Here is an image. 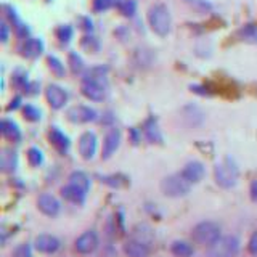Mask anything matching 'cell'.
Returning <instances> with one entry per match:
<instances>
[{
  "mask_svg": "<svg viewBox=\"0 0 257 257\" xmlns=\"http://www.w3.org/2000/svg\"><path fill=\"white\" fill-rule=\"evenodd\" d=\"M0 131H2V135L8 142H13V143L21 142V131H20V127L16 125V122H13V120L4 119L2 125H0Z\"/></svg>",
  "mask_w": 257,
  "mask_h": 257,
  "instance_id": "obj_19",
  "label": "cell"
},
{
  "mask_svg": "<svg viewBox=\"0 0 257 257\" xmlns=\"http://www.w3.org/2000/svg\"><path fill=\"white\" fill-rule=\"evenodd\" d=\"M61 196L68 201V203L72 204H77V206H82L85 203V198H87V191L80 190L79 187L72 183H68L66 187L61 188Z\"/></svg>",
  "mask_w": 257,
  "mask_h": 257,
  "instance_id": "obj_16",
  "label": "cell"
},
{
  "mask_svg": "<svg viewBox=\"0 0 257 257\" xmlns=\"http://www.w3.org/2000/svg\"><path fill=\"white\" fill-rule=\"evenodd\" d=\"M171 252L174 257H193V254H195V247H193L188 241L177 239L171 244Z\"/></svg>",
  "mask_w": 257,
  "mask_h": 257,
  "instance_id": "obj_21",
  "label": "cell"
},
{
  "mask_svg": "<svg viewBox=\"0 0 257 257\" xmlns=\"http://www.w3.org/2000/svg\"><path fill=\"white\" fill-rule=\"evenodd\" d=\"M47 63H48V68H50L56 76H63L64 74V66L61 64V61L56 58V56H47Z\"/></svg>",
  "mask_w": 257,
  "mask_h": 257,
  "instance_id": "obj_30",
  "label": "cell"
},
{
  "mask_svg": "<svg viewBox=\"0 0 257 257\" xmlns=\"http://www.w3.org/2000/svg\"><path fill=\"white\" fill-rule=\"evenodd\" d=\"M8 34H10V31H8V26L5 23H2L0 24V40H2V42H7L8 40Z\"/></svg>",
  "mask_w": 257,
  "mask_h": 257,
  "instance_id": "obj_37",
  "label": "cell"
},
{
  "mask_svg": "<svg viewBox=\"0 0 257 257\" xmlns=\"http://www.w3.org/2000/svg\"><path fill=\"white\" fill-rule=\"evenodd\" d=\"M159 188L167 198H183L190 193L191 185L183 179L182 174H171L161 180Z\"/></svg>",
  "mask_w": 257,
  "mask_h": 257,
  "instance_id": "obj_4",
  "label": "cell"
},
{
  "mask_svg": "<svg viewBox=\"0 0 257 257\" xmlns=\"http://www.w3.org/2000/svg\"><path fill=\"white\" fill-rule=\"evenodd\" d=\"M45 96H47L48 104H50L53 109H61V108H64V104L68 103V92L56 84H52L47 87Z\"/></svg>",
  "mask_w": 257,
  "mask_h": 257,
  "instance_id": "obj_11",
  "label": "cell"
},
{
  "mask_svg": "<svg viewBox=\"0 0 257 257\" xmlns=\"http://www.w3.org/2000/svg\"><path fill=\"white\" fill-rule=\"evenodd\" d=\"M16 166H18V158H16V153L12 150H4L2 155V169L4 172H13Z\"/></svg>",
  "mask_w": 257,
  "mask_h": 257,
  "instance_id": "obj_23",
  "label": "cell"
},
{
  "mask_svg": "<svg viewBox=\"0 0 257 257\" xmlns=\"http://www.w3.org/2000/svg\"><path fill=\"white\" fill-rule=\"evenodd\" d=\"M61 247V241L53 236V235H39L34 239V249L40 254H47V255H52L55 252H58V249Z\"/></svg>",
  "mask_w": 257,
  "mask_h": 257,
  "instance_id": "obj_8",
  "label": "cell"
},
{
  "mask_svg": "<svg viewBox=\"0 0 257 257\" xmlns=\"http://www.w3.org/2000/svg\"><path fill=\"white\" fill-rule=\"evenodd\" d=\"M100 244V238L96 235L95 230H87L80 235L76 243H74V249L82 255H88V254H93L96 249H98Z\"/></svg>",
  "mask_w": 257,
  "mask_h": 257,
  "instance_id": "obj_6",
  "label": "cell"
},
{
  "mask_svg": "<svg viewBox=\"0 0 257 257\" xmlns=\"http://www.w3.org/2000/svg\"><path fill=\"white\" fill-rule=\"evenodd\" d=\"M23 114L28 120H32V122H36V120L40 119V111L32 106V104H26V106L23 108Z\"/></svg>",
  "mask_w": 257,
  "mask_h": 257,
  "instance_id": "obj_32",
  "label": "cell"
},
{
  "mask_svg": "<svg viewBox=\"0 0 257 257\" xmlns=\"http://www.w3.org/2000/svg\"><path fill=\"white\" fill-rule=\"evenodd\" d=\"M120 143V134L117 128H111V131L106 134L103 140V151H101V158L103 159H109L112 155L116 153V150L119 148Z\"/></svg>",
  "mask_w": 257,
  "mask_h": 257,
  "instance_id": "obj_15",
  "label": "cell"
},
{
  "mask_svg": "<svg viewBox=\"0 0 257 257\" xmlns=\"http://www.w3.org/2000/svg\"><path fill=\"white\" fill-rule=\"evenodd\" d=\"M148 24L155 34L166 37L169 32H171V26H172L169 8L164 4L153 5L148 12Z\"/></svg>",
  "mask_w": 257,
  "mask_h": 257,
  "instance_id": "obj_3",
  "label": "cell"
},
{
  "mask_svg": "<svg viewBox=\"0 0 257 257\" xmlns=\"http://www.w3.org/2000/svg\"><path fill=\"white\" fill-rule=\"evenodd\" d=\"M12 257H32V249L28 243H21L13 249Z\"/></svg>",
  "mask_w": 257,
  "mask_h": 257,
  "instance_id": "obj_31",
  "label": "cell"
},
{
  "mask_svg": "<svg viewBox=\"0 0 257 257\" xmlns=\"http://www.w3.org/2000/svg\"><path fill=\"white\" fill-rule=\"evenodd\" d=\"M119 7V12L122 13L124 16H134L135 12H137V4L134 2V0H120V2L117 4Z\"/></svg>",
  "mask_w": 257,
  "mask_h": 257,
  "instance_id": "obj_26",
  "label": "cell"
},
{
  "mask_svg": "<svg viewBox=\"0 0 257 257\" xmlns=\"http://www.w3.org/2000/svg\"><path fill=\"white\" fill-rule=\"evenodd\" d=\"M239 36L243 37L246 42H257V28L252 24H246V26L239 31Z\"/></svg>",
  "mask_w": 257,
  "mask_h": 257,
  "instance_id": "obj_27",
  "label": "cell"
},
{
  "mask_svg": "<svg viewBox=\"0 0 257 257\" xmlns=\"http://www.w3.org/2000/svg\"><path fill=\"white\" fill-rule=\"evenodd\" d=\"M56 37H58L60 42L68 44L69 40L72 39V28L68 26V24H64V26H60L58 29H56Z\"/></svg>",
  "mask_w": 257,
  "mask_h": 257,
  "instance_id": "obj_28",
  "label": "cell"
},
{
  "mask_svg": "<svg viewBox=\"0 0 257 257\" xmlns=\"http://www.w3.org/2000/svg\"><path fill=\"white\" fill-rule=\"evenodd\" d=\"M247 251L252 255H257V230L252 233L251 238H249V241H247Z\"/></svg>",
  "mask_w": 257,
  "mask_h": 257,
  "instance_id": "obj_36",
  "label": "cell"
},
{
  "mask_svg": "<svg viewBox=\"0 0 257 257\" xmlns=\"http://www.w3.org/2000/svg\"><path fill=\"white\" fill-rule=\"evenodd\" d=\"M249 195H251V199L254 203H257V180L251 182V187H249Z\"/></svg>",
  "mask_w": 257,
  "mask_h": 257,
  "instance_id": "obj_38",
  "label": "cell"
},
{
  "mask_svg": "<svg viewBox=\"0 0 257 257\" xmlns=\"http://www.w3.org/2000/svg\"><path fill=\"white\" fill-rule=\"evenodd\" d=\"M48 140L53 145V148L60 153V155H66L69 150V139L64 135L58 127H52V131L48 132Z\"/></svg>",
  "mask_w": 257,
  "mask_h": 257,
  "instance_id": "obj_17",
  "label": "cell"
},
{
  "mask_svg": "<svg viewBox=\"0 0 257 257\" xmlns=\"http://www.w3.org/2000/svg\"><path fill=\"white\" fill-rule=\"evenodd\" d=\"M69 183L76 185L80 190H84L88 193L90 190V179H88V175L82 171H74L71 175H69Z\"/></svg>",
  "mask_w": 257,
  "mask_h": 257,
  "instance_id": "obj_22",
  "label": "cell"
},
{
  "mask_svg": "<svg viewBox=\"0 0 257 257\" xmlns=\"http://www.w3.org/2000/svg\"><path fill=\"white\" fill-rule=\"evenodd\" d=\"M20 52L26 58H37L44 52V44L40 39H24L20 47Z\"/></svg>",
  "mask_w": 257,
  "mask_h": 257,
  "instance_id": "obj_18",
  "label": "cell"
},
{
  "mask_svg": "<svg viewBox=\"0 0 257 257\" xmlns=\"http://www.w3.org/2000/svg\"><path fill=\"white\" fill-rule=\"evenodd\" d=\"M222 236V228L219 223L212 220H204L196 223L191 230V238L196 244H201L204 247H211L215 244Z\"/></svg>",
  "mask_w": 257,
  "mask_h": 257,
  "instance_id": "obj_1",
  "label": "cell"
},
{
  "mask_svg": "<svg viewBox=\"0 0 257 257\" xmlns=\"http://www.w3.org/2000/svg\"><path fill=\"white\" fill-rule=\"evenodd\" d=\"M96 147H98V140H96V135L93 132H84L79 137V155L82 156V159L90 161L93 159L95 153H96Z\"/></svg>",
  "mask_w": 257,
  "mask_h": 257,
  "instance_id": "obj_7",
  "label": "cell"
},
{
  "mask_svg": "<svg viewBox=\"0 0 257 257\" xmlns=\"http://www.w3.org/2000/svg\"><path fill=\"white\" fill-rule=\"evenodd\" d=\"M26 158H28V163L31 167H40L44 163V155L42 151L36 147H31L26 153Z\"/></svg>",
  "mask_w": 257,
  "mask_h": 257,
  "instance_id": "obj_25",
  "label": "cell"
},
{
  "mask_svg": "<svg viewBox=\"0 0 257 257\" xmlns=\"http://www.w3.org/2000/svg\"><path fill=\"white\" fill-rule=\"evenodd\" d=\"M131 137H132V143L134 145H137V143H139V134H137V131H135V128H132V131H131Z\"/></svg>",
  "mask_w": 257,
  "mask_h": 257,
  "instance_id": "obj_40",
  "label": "cell"
},
{
  "mask_svg": "<svg viewBox=\"0 0 257 257\" xmlns=\"http://www.w3.org/2000/svg\"><path fill=\"white\" fill-rule=\"evenodd\" d=\"M132 238H134V239H139V241H143V243H147V244H150L155 236H153V231H151V228L148 227V225H137V227L134 228Z\"/></svg>",
  "mask_w": 257,
  "mask_h": 257,
  "instance_id": "obj_24",
  "label": "cell"
},
{
  "mask_svg": "<svg viewBox=\"0 0 257 257\" xmlns=\"http://www.w3.org/2000/svg\"><path fill=\"white\" fill-rule=\"evenodd\" d=\"M239 169L231 158H225L214 167V180L220 188H233L238 183Z\"/></svg>",
  "mask_w": 257,
  "mask_h": 257,
  "instance_id": "obj_2",
  "label": "cell"
},
{
  "mask_svg": "<svg viewBox=\"0 0 257 257\" xmlns=\"http://www.w3.org/2000/svg\"><path fill=\"white\" fill-rule=\"evenodd\" d=\"M119 179H122L120 175H111V177H101V182H104L106 185H111V187H120L125 182H120Z\"/></svg>",
  "mask_w": 257,
  "mask_h": 257,
  "instance_id": "obj_35",
  "label": "cell"
},
{
  "mask_svg": "<svg viewBox=\"0 0 257 257\" xmlns=\"http://www.w3.org/2000/svg\"><path fill=\"white\" fill-rule=\"evenodd\" d=\"M80 92H82L85 98L92 101H101L106 96V92H104V87L101 85V82L90 79H84L82 85H80Z\"/></svg>",
  "mask_w": 257,
  "mask_h": 257,
  "instance_id": "obj_12",
  "label": "cell"
},
{
  "mask_svg": "<svg viewBox=\"0 0 257 257\" xmlns=\"http://www.w3.org/2000/svg\"><path fill=\"white\" fill-rule=\"evenodd\" d=\"M69 66H71V71L74 72V74H77V72L84 69V61L77 53L72 52V53H69Z\"/></svg>",
  "mask_w": 257,
  "mask_h": 257,
  "instance_id": "obj_29",
  "label": "cell"
},
{
  "mask_svg": "<svg viewBox=\"0 0 257 257\" xmlns=\"http://www.w3.org/2000/svg\"><path fill=\"white\" fill-rule=\"evenodd\" d=\"M122 251L127 257H150L151 254V249L150 244L143 243V241L139 239H127L124 246H122Z\"/></svg>",
  "mask_w": 257,
  "mask_h": 257,
  "instance_id": "obj_14",
  "label": "cell"
},
{
  "mask_svg": "<svg viewBox=\"0 0 257 257\" xmlns=\"http://www.w3.org/2000/svg\"><path fill=\"white\" fill-rule=\"evenodd\" d=\"M143 134L148 139L150 143H163V135L158 127V122L153 117H150L143 125Z\"/></svg>",
  "mask_w": 257,
  "mask_h": 257,
  "instance_id": "obj_20",
  "label": "cell"
},
{
  "mask_svg": "<svg viewBox=\"0 0 257 257\" xmlns=\"http://www.w3.org/2000/svg\"><path fill=\"white\" fill-rule=\"evenodd\" d=\"M112 0H93V10L95 12H106L111 8Z\"/></svg>",
  "mask_w": 257,
  "mask_h": 257,
  "instance_id": "obj_33",
  "label": "cell"
},
{
  "mask_svg": "<svg viewBox=\"0 0 257 257\" xmlns=\"http://www.w3.org/2000/svg\"><path fill=\"white\" fill-rule=\"evenodd\" d=\"M68 119L76 124H87L96 119V111L88 106H74L68 111Z\"/></svg>",
  "mask_w": 257,
  "mask_h": 257,
  "instance_id": "obj_13",
  "label": "cell"
},
{
  "mask_svg": "<svg viewBox=\"0 0 257 257\" xmlns=\"http://www.w3.org/2000/svg\"><path fill=\"white\" fill-rule=\"evenodd\" d=\"M37 209L47 217H56L61 211V204L50 193H42L37 198Z\"/></svg>",
  "mask_w": 257,
  "mask_h": 257,
  "instance_id": "obj_9",
  "label": "cell"
},
{
  "mask_svg": "<svg viewBox=\"0 0 257 257\" xmlns=\"http://www.w3.org/2000/svg\"><path fill=\"white\" fill-rule=\"evenodd\" d=\"M180 174L190 185H195V183H199L204 179L206 167L203 163H199V161H190L188 164H185V167L182 169Z\"/></svg>",
  "mask_w": 257,
  "mask_h": 257,
  "instance_id": "obj_10",
  "label": "cell"
},
{
  "mask_svg": "<svg viewBox=\"0 0 257 257\" xmlns=\"http://www.w3.org/2000/svg\"><path fill=\"white\" fill-rule=\"evenodd\" d=\"M82 47H85V48H88L90 52H96L98 50V42L95 40V37H84L82 39Z\"/></svg>",
  "mask_w": 257,
  "mask_h": 257,
  "instance_id": "obj_34",
  "label": "cell"
},
{
  "mask_svg": "<svg viewBox=\"0 0 257 257\" xmlns=\"http://www.w3.org/2000/svg\"><path fill=\"white\" fill-rule=\"evenodd\" d=\"M20 103H21V96H15V98L12 100V104L8 106V109H16L20 106Z\"/></svg>",
  "mask_w": 257,
  "mask_h": 257,
  "instance_id": "obj_39",
  "label": "cell"
},
{
  "mask_svg": "<svg viewBox=\"0 0 257 257\" xmlns=\"http://www.w3.org/2000/svg\"><path fill=\"white\" fill-rule=\"evenodd\" d=\"M209 257H236L239 252V239L233 235L220 236V239L207 247Z\"/></svg>",
  "mask_w": 257,
  "mask_h": 257,
  "instance_id": "obj_5",
  "label": "cell"
}]
</instances>
